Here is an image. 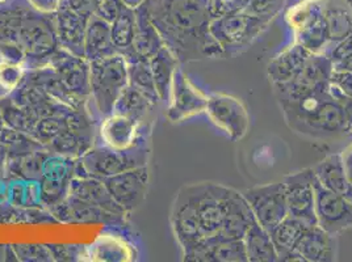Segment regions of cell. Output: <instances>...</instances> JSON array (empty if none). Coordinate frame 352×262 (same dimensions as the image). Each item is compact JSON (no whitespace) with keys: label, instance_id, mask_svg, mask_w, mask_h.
Instances as JSON below:
<instances>
[{"label":"cell","instance_id":"6da1fadb","mask_svg":"<svg viewBox=\"0 0 352 262\" xmlns=\"http://www.w3.org/2000/svg\"><path fill=\"white\" fill-rule=\"evenodd\" d=\"M147 14L177 60L223 58L212 37L208 0H145Z\"/></svg>","mask_w":352,"mask_h":262},{"label":"cell","instance_id":"7a4b0ae2","mask_svg":"<svg viewBox=\"0 0 352 262\" xmlns=\"http://www.w3.org/2000/svg\"><path fill=\"white\" fill-rule=\"evenodd\" d=\"M279 104L288 126L302 135L323 139L350 134L346 110L331 96L329 87L321 88L300 100Z\"/></svg>","mask_w":352,"mask_h":262},{"label":"cell","instance_id":"3957f363","mask_svg":"<svg viewBox=\"0 0 352 262\" xmlns=\"http://www.w3.org/2000/svg\"><path fill=\"white\" fill-rule=\"evenodd\" d=\"M327 0H298L285 11V23L294 32V43L311 54H324L330 46L324 19Z\"/></svg>","mask_w":352,"mask_h":262},{"label":"cell","instance_id":"277c9868","mask_svg":"<svg viewBox=\"0 0 352 262\" xmlns=\"http://www.w3.org/2000/svg\"><path fill=\"white\" fill-rule=\"evenodd\" d=\"M270 24V21L261 17L250 15L246 11H239L212 19L209 32L220 45L225 58L246 50Z\"/></svg>","mask_w":352,"mask_h":262},{"label":"cell","instance_id":"5b68a950","mask_svg":"<svg viewBox=\"0 0 352 262\" xmlns=\"http://www.w3.org/2000/svg\"><path fill=\"white\" fill-rule=\"evenodd\" d=\"M188 189L204 237L219 235L226 215V195L229 188L214 182H203L188 187Z\"/></svg>","mask_w":352,"mask_h":262},{"label":"cell","instance_id":"8992f818","mask_svg":"<svg viewBox=\"0 0 352 262\" xmlns=\"http://www.w3.org/2000/svg\"><path fill=\"white\" fill-rule=\"evenodd\" d=\"M206 116L210 122L232 141L242 139L250 128V116L245 104L228 93L208 96Z\"/></svg>","mask_w":352,"mask_h":262},{"label":"cell","instance_id":"52a82bcc","mask_svg":"<svg viewBox=\"0 0 352 262\" xmlns=\"http://www.w3.org/2000/svg\"><path fill=\"white\" fill-rule=\"evenodd\" d=\"M333 73L331 60L324 54H313L301 73L288 83L274 84L278 102H296L310 93L329 87Z\"/></svg>","mask_w":352,"mask_h":262},{"label":"cell","instance_id":"ba28073f","mask_svg":"<svg viewBox=\"0 0 352 262\" xmlns=\"http://www.w3.org/2000/svg\"><path fill=\"white\" fill-rule=\"evenodd\" d=\"M255 220L268 233L288 215L284 185L271 182L242 191Z\"/></svg>","mask_w":352,"mask_h":262},{"label":"cell","instance_id":"9c48e42d","mask_svg":"<svg viewBox=\"0 0 352 262\" xmlns=\"http://www.w3.org/2000/svg\"><path fill=\"white\" fill-rule=\"evenodd\" d=\"M288 214L305 222L309 226L316 224V176L313 168H307L283 180Z\"/></svg>","mask_w":352,"mask_h":262},{"label":"cell","instance_id":"30bf717a","mask_svg":"<svg viewBox=\"0 0 352 262\" xmlns=\"http://www.w3.org/2000/svg\"><path fill=\"white\" fill-rule=\"evenodd\" d=\"M168 93L167 118L171 122H182L206 112L208 96L180 69L174 73Z\"/></svg>","mask_w":352,"mask_h":262},{"label":"cell","instance_id":"8fae6325","mask_svg":"<svg viewBox=\"0 0 352 262\" xmlns=\"http://www.w3.org/2000/svg\"><path fill=\"white\" fill-rule=\"evenodd\" d=\"M316 224L331 235L351 228L352 201L324 189L316 178Z\"/></svg>","mask_w":352,"mask_h":262},{"label":"cell","instance_id":"7c38bea8","mask_svg":"<svg viewBox=\"0 0 352 262\" xmlns=\"http://www.w3.org/2000/svg\"><path fill=\"white\" fill-rule=\"evenodd\" d=\"M313 54L302 45L294 43L281 50L278 56L270 60L267 73L272 84H284L296 79Z\"/></svg>","mask_w":352,"mask_h":262},{"label":"cell","instance_id":"4fadbf2b","mask_svg":"<svg viewBox=\"0 0 352 262\" xmlns=\"http://www.w3.org/2000/svg\"><path fill=\"white\" fill-rule=\"evenodd\" d=\"M294 250L304 262H331L337 257V241L334 235L326 233L317 224L308 226Z\"/></svg>","mask_w":352,"mask_h":262},{"label":"cell","instance_id":"5bb4252c","mask_svg":"<svg viewBox=\"0 0 352 262\" xmlns=\"http://www.w3.org/2000/svg\"><path fill=\"white\" fill-rule=\"evenodd\" d=\"M254 222V214L243 194L229 188L226 195V215L219 235L228 239H243Z\"/></svg>","mask_w":352,"mask_h":262},{"label":"cell","instance_id":"9a60e30c","mask_svg":"<svg viewBox=\"0 0 352 262\" xmlns=\"http://www.w3.org/2000/svg\"><path fill=\"white\" fill-rule=\"evenodd\" d=\"M317 181L324 189L337 193L352 201V185L347 176L342 154L326 156L313 168Z\"/></svg>","mask_w":352,"mask_h":262},{"label":"cell","instance_id":"2e32d148","mask_svg":"<svg viewBox=\"0 0 352 262\" xmlns=\"http://www.w3.org/2000/svg\"><path fill=\"white\" fill-rule=\"evenodd\" d=\"M308 226L305 222L288 214L270 231L279 261H284V259L294 252Z\"/></svg>","mask_w":352,"mask_h":262},{"label":"cell","instance_id":"e0dca14e","mask_svg":"<svg viewBox=\"0 0 352 262\" xmlns=\"http://www.w3.org/2000/svg\"><path fill=\"white\" fill-rule=\"evenodd\" d=\"M324 19L330 41L329 49L352 34V8L343 0H327Z\"/></svg>","mask_w":352,"mask_h":262},{"label":"cell","instance_id":"ac0fdd59","mask_svg":"<svg viewBox=\"0 0 352 262\" xmlns=\"http://www.w3.org/2000/svg\"><path fill=\"white\" fill-rule=\"evenodd\" d=\"M243 243L246 247L248 261H279L270 233L264 230L256 220L250 226L248 233L243 236Z\"/></svg>","mask_w":352,"mask_h":262},{"label":"cell","instance_id":"d6986e66","mask_svg":"<svg viewBox=\"0 0 352 262\" xmlns=\"http://www.w3.org/2000/svg\"><path fill=\"white\" fill-rule=\"evenodd\" d=\"M137 126L132 118L125 115H116L105 119L102 126L104 142L113 150H126L132 146Z\"/></svg>","mask_w":352,"mask_h":262},{"label":"cell","instance_id":"ffe728a7","mask_svg":"<svg viewBox=\"0 0 352 262\" xmlns=\"http://www.w3.org/2000/svg\"><path fill=\"white\" fill-rule=\"evenodd\" d=\"M209 262H246V247L243 239H228L220 235L206 237Z\"/></svg>","mask_w":352,"mask_h":262},{"label":"cell","instance_id":"44dd1931","mask_svg":"<svg viewBox=\"0 0 352 262\" xmlns=\"http://www.w3.org/2000/svg\"><path fill=\"white\" fill-rule=\"evenodd\" d=\"M151 73L157 93L161 99H164L168 93L173 76L177 69V58L175 54L164 45L151 58Z\"/></svg>","mask_w":352,"mask_h":262},{"label":"cell","instance_id":"7402d4cb","mask_svg":"<svg viewBox=\"0 0 352 262\" xmlns=\"http://www.w3.org/2000/svg\"><path fill=\"white\" fill-rule=\"evenodd\" d=\"M115 63H105V64H99L95 69L94 73V84H95V91L100 93V100L103 97L111 96L112 99H116L113 95V89L120 91L121 86L125 83V71L122 73V66H118L113 70Z\"/></svg>","mask_w":352,"mask_h":262},{"label":"cell","instance_id":"603a6c76","mask_svg":"<svg viewBox=\"0 0 352 262\" xmlns=\"http://www.w3.org/2000/svg\"><path fill=\"white\" fill-rule=\"evenodd\" d=\"M131 256L129 247L113 237H100L91 248V259L96 261H126Z\"/></svg>","mask_w":352,"mask_h":262},{"label":"cell","instance_id":"cb8c5ba5","mask_svg":"<svg viewBox=\"0 0 352 262\" xmlns=\"http://www.w3.org/2000/svg\"><path fill=\"white\" fill-rule=\"evenodd\" d=\"M135 36V14L131 8H125L113 21L111 29L112 43L116 46H128L134 43Z\"/></svg>","mask_w":352,"mask_h":262},{"label":"cell","instance_id":"d4e9b609","mask_svg":"<svg viewBox=\"0 0 352 262\" xmlns=\"http://www.w3.org/2000/svg\"><path fill=\"white\" fill-rule=\"evenodd\" d=\"M284 5L285 0H249L243 11L272 23V20L283 11Z\"/></svg>","mask_w":352,"mask_h":262},{"label":"cell","instance_id":"484cf974","mask_svg":"<svg viewBox=\"0 0 352 262\" xmlns=\"http://www.w3.org/2000/svg\"><path fill=\"white\" fill-rule=\"evenodd\" d=\"M249 0H208V11L212 19L243 11Z\"/></svg>","mask_w":352,"mask_h":262},{"label":"cell","instance_id":"4316f807","mask_svg":"<svg viewBox=\"0 0 352 262\" xmlns=\"http://www.w3.org/2000/svg\"><path fill=\"white\" fill-rule=\"evenodd\" d=\"M125 8L121 0H100L95 14L105 23H113Z\"/></svg>","mask_w":352,"mask_h":262},{"label":"cell","instance_id":"83f0119b","mask_svg":"<svg viewBox=\"0 0 352 262\" xmlns=\"http://www.w3.org/2000/svg\"><path fill=\"white\" fill-rule=\"evenodd\" d=\"M21 67L8 62L0 63V86L4 89H14L21 79Z\"/></svg>","mask_w":352,"mask_h":262},{"label":"cell","instance_id":"f1b7e54d","mask_svg":"<svg viewBox=\"0 0 352 262\" xmlns=\"http://www.w3.org/2000/svg\"><path fill=\"white\" fill-rule=\"evenodd\" d=\"M330 84L343 96L352 99V71H336L333 70Z\"/></svg>","mask_w":352,"mask_h":262},{"label":"cell","instance_id":"f546056e","mask_svg":"<svg viewBox=\"0 0 352 262\" xmlns=\"http://www.w3.org/2000/svg\"><path fill=\"white\" fill-rule=\"evenodd\" d=\"M100 0H66V5L79 15L89 17L95 11Z\"/></svg>","mask_w":352,"mask_h":262},{"label":"cell","instance_id":"4dcf8cb0","mask_svg":"<svg viewBox=\"0 0 352 262\" xmlns=\"http://www.w3.org/2000/svg\"><path fill=\"white\" fill-rule=\"evenodd\" d=\"M65 0H30L32 7L43 14L58 12L60 5Z\"/></svg>","mask_w":352,"mask_h":262},{"label":"cell","instance_id":"1f68e13d","mask_svg":"<svg viewBox=\"0 0 352 262\" xmlns=\"http://www.w3.org/2000/svg\"><path fill=\"white\" fill-rule=\"evenodd\" d=\"M343 155V160H344V165H346V171H347V176L349 180L352 185V145L347 147L346 151L342 154Z\"/></svg>","mask_w":352,"mask_h":262},{"label":"cell","instance_id":"d6a6232c","mask_svg":"<svg viewBox=\"0 0 352 262\" xmlns=\"http://www.w3.org/2000/svg\"><path fill=\"white\" fill-rule=\"evenodd\" d=\"M333 70H336V71H352V53L343 62H340L338 66H336Z\"/></svg>","mask_w":352,"mask_h":262},{"label":"cell","instance_id":"836d02e7","mask_svg":"<svg viewBox=\"0 0 352 262\" xmlns=\"http://www.w3.org/2000/svg\"><path fill=\"white\" fill-rule=\"evenodd\" d=\"M122 4L126 7V8H131V10H135L138 8L145 0H121Z\"/></svg>","mask_w":352,"mask_h":262},{"label":"cell","instance_id":"e575fe53","mask_svg":"<svg viewBox=\"0 0 352 262\" xmlns=\"http://www.w3.org/2000/svg\"><path fill=\"white\" fill-rule=\"evenodd\" d=\"M8 0H0V4H4V3H7Z\"/></svg>","mask_w":352,"mask_h":262}]
</instances>
